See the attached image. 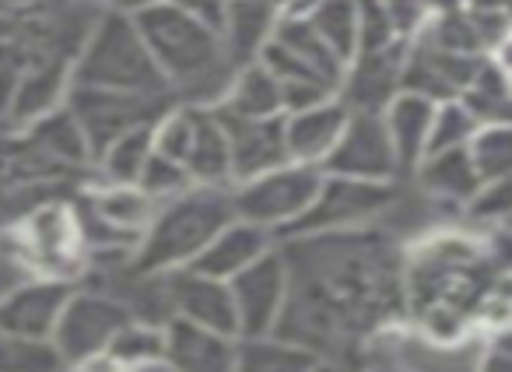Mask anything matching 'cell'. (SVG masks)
<instances>
[{
    "instance_id": "1",
    "label": "cell",
    "mask_w": 512,
    "mask_h": 372,
    "mask_svg": "<svg viewBox=\"0 0 512 372\" xmlns=\"http://www.w3.org/2000/svg\"><path fill=\"white\" fill-rule=\"evenodd\" d=\"M288 260V306L274 334L330 351L369 337L400 309V267L372 229L281 239Z\"/></svg>"
},
{
    "instance_id": "2",
    "label": "cell",
    "mask_w": 512,
    "mask_h": 372,
    "mask_svg": "<svg viewBox=\"0 0 512 372\" xmlns=\"http://www.w3.org/2000/svg\"><path fill=\"white\" fill-rule=\"evenodd\" d=\"M134 18L158 71L169 81L172 99L193 102V106H218L235 74V60L228 57L221 29L183 11L172 0L134 11Z\"/></svg>"
},
{
    "instance_id": "3",
    "label": "cell",
    "mask_w": 512,
    "mask_h": 372,
    "mask_svg": "<svg viewBox=\"0 0 512 372\" xmlns=\"http://www.w3.org/2000/svg\"><path fill=\"white\" fill-rule=\"evenodd\" d=\"M232 186H190L176 201L162 204L144 229L134 253V271L141 278L193 267L228 222H235Z\"/></svg>"
},
{
    "instance_id": "4",
    "label": "cell",
    "mask_w": 512,
    "mask_h": 372,
    "mask_svg": "<svg viewBox=\"0 0 512 372\" xmlns=\"http://www.w3.org/2000/svg\"><path fill=\"white\" fill-rule=\"evenodd\" d=\"M74 85L172 99L169 81L162 78L148 43H144L141 25L123 8H106L95 29L88 32L85 46L74 60Z\"/></svg>"
},
{
    "instance_id": "5",
    "label": "cell",
    "mask_w": 512,
    "mask_h": 372,
    "mask_svg": "<svg viewBox=\"0 0 512 372\" xmlns=\"http://www.w3.org/2000/svg\"><path fill=\"white\" fill-rule=\"evenodd\" d=\"M155 151L176 158L197 186H232V148L214 106L176 102L155 123Z\"/></svg>"
},
{
    "instance_id": "6",
    "label": "cell",
    "mask_w": 512,
    "mask_h": 372,
    "mask_svg": "<svg viewBox=\"0 0 512 372\" xmlns=\"http://www.w3.org/2000/svg\"><path fill=\"white\" fill-rule=\"evenodd\" d=\"M320 183L323 169L302 162H285L278 169L264 172V176H253L246 183L232 186L235 215L274 232L278 239H285L295 229V222L309 211V204L316 201Z\"/></svg>"
},
{
    "instance_id": "7",
    "label": "cell",
    "mask_w": 512,
    "mask_h": 372,
    "mask_svg": "<svg viewBox=\"0 0 512 372\" xmlns=\"http://www.w3.org/2000/svg\"><path fill=\"white\" fill-rule=\"evenodd\" d=\"M134 309L123 299L106 292H78L71 295L64 316H60L57 330H53V344L64 355L67 369H81V365L95 362L109 351L123 327L134 320Z\"/></svg>"
},
{
    "instance_id": "8",
    "label": "cell",
    "mask_w": 512,
    "mask_h": 372,
    "mask_svg": "<svg viewBox=\"0 0 512 372\" xmlns=\"http://www.w3.org/2000/svg\"><path fill=\"white\" fill-rule=\"evenodd\" d=\"M393 197H397L393 183H365V179L327 176V172H323L320 194H316V201L309 204V211L295 222V229L288 232L285 239L369 229V222H376V218L390 208Z\"/></svg>"
},
{
    "instance_id": "9",
    "label": "cell",
    "mask_w": 512,
    "mask_h": 372,
    "mask_svg": "<svg viewBox=\"0 0 512 372\" xmlns=\"http://www.w3.org/2000/svg\"><path fill=\"white\" fill-rule=\"evenodd\" d=\"M176 99H158V95H130V92H109V88H88L74 85L67 95V109L81 123L88 137V148L99 158L116 137L130 134L137 127L158 123Z\"/></svg>"
},
{
    "instance_id": "10",
    "label": "cell",
    "mask_w": 512,
    "mask_h": 372,
    "mask_svg": "<svg viewBox=\"0 0 512 372\" xmlns=\"http://www.w3.org/2000/svg\"><path fill=\"white\" fill-rule=\"evenodd\" d=\"M232 295H235V313H239V337H260V334H274L285 316L288 306V260L281 243L274 246L267 257H260L253 267H246L242 274H235L232 281Z\"/></svg>"
},
{
    "instance_id": "11",
    "label": "cell",
    "mask_w": 512,
    "mask_h": 372,
    "mask_svg": "<svg viewBox=\"0 0 512 372\" xmlns=\"http://www.w3.org/2000/svg\"><path fill=\"white\" fill-rule=\"evenodd\" d=\"M327 176L365 179V183H397L400 158L390 141L383 113H351L337 148L323 162Z\"/></svg>"
},
{
    "instance_id": "12",
    "label": "cell",
    "mask_w": 512,
    "mask_h": 372,
    "mask_svg": "<svg viewBox=\"0 0 512 372\" xmlns=\"http://www.w3.org/2000/svg\"><path fill=\"white\" fill-rule=\"evenodd\" d=\"M158 281H162L169 316L239 337V313H235V295L228 281L211 278V274L197 271V267L162 274Z\"/></svg>"
},
{
    "instance_id": "13",
    "label": "cell",
    "mask_w": 512,
    "mask_h": 372,
    "mask_svg": "<svg viewBox=\"0 0 512 372\" xmlns=\"http://www.w3.org/2000/svg\"><path fill=\"white\" fill-rule=\"evenodd\" d=\"M484 60L477 53H456L446 46L432 43L428 36H414L407 46V64H404V92L428 95L435 102L460 99L474 78L481 74Z\"/></svg>"
},
{
    "instance_id": "14",
    "label": "cell",
    "mask_w": 512,
    "mask_h": 372,
    "mask_svg": "<svg viewBox=\"0 0 512 372\" xmlns=\"http://www.w3.org/2000/svg\"><path fill=\"white\" fill-rule=\"evenodd\" d=\"M74 292L78 285L71 278H46V274L22 278L0 295V327L36 341H53V330Z\"/></svg>"
},
{
    "instance_id": "15",
    "label": "cell",
    "mask_w": 512,
    "mask_h": 372,
    "mask_svg": "<svg viewBox=\"0 0 512 372\" xmlns=\"http://www.w3.org/2000/svg\"><path fill=\"white\" fill-rule=\"evenodd\" d=\"M411 39H400L383 50H362L348 64L341 99L351 113H383L404 92V64Z\"/></svg>"
},
{
    "instance_id": "16",
    "label": "cell",
    "mask_w": 512,
    "mask_h": 372,
    "mask_svg": "<svg viewBox=\"0 0 512 372\" xmlns=\"http://www.w3.org/2000/svg\"><path fill=\"white\" fill-rule=\"evenodd\" d=\"M239 337L190 320H165V365L172 372H235Z\"/></svg>"
},
{
    "instance_id": "17",
    "label": "cell",
    "mask_w": 512,
    "mask_h": 372,
    "mask_svg": "<svg viewBox=\"0 0 512 372\" xmlns=\"http://www.w3.org/2000/svg\"><path fill=\"white\" fill-rule=\"evenodd\" d=\"M221 120H225L228 148H232V186L292 162L285 116H271V120H228V116H221Z\"/></svg>"
},
{
    "instance_id": "18",
    "label": "cell",
    "mask_w": 512,
    "mask_h": 372,
    "mask_svg": "<svg viewBox=\"0 0 512 372\" xmlns=\"http://www.w3.org/2000/svg\"><path fill=\"white\" fill-rule=\"evenodd\" d=\"M348 120H351V109L344 106L341 95H337V99H327V102H316V106L295 109V113H285L288 158L323 169L330 151H334L337 141H341Z\"/></svg>"
},
{
    "instance_id": "19",
    "label": "cell",
    "mask_w": 512,
    "mask_h": 372,
    "mask_svg": "<svg viewBox=\"0 0 512 372\" xmlns=\"http://www.w3.org/2000/svg\"><path fill=\"white\" fill-rule=\"evenodd\" d=\"M74 88V64L71 60H57V57H39L29 67L25 81L18 85V95L8 109V120L4 130H25L36 120L50 116L53 109L67 106V95Z\"/></svg>"
},
{
    "instance_id": "20",
    "label": "cell",
    "mask_w": 512,
    "mask_h": 372,
    "mask_svg": "<svg viewBox=\"0 0 512 372\" xmlns=\"http://www.w3.org/2000/svg\"><path fill=\"white\" fill-rule=\"evenodd\" d=\"M285 18L288 0H228L221 36H225L228 57L235 60V67L260 60V53L267 50Z\"/></svg>"
},
{
    "instance_id": "21",
    "label": "cell",
    "mask_w": 512,
    "mask_h": 372,
    "mask_svg": "<svg viewBox=\"0 0 512 372\" xmlns=\"http://www.w3.org/2000/svg\"><path fill=\"white\" fill-rule=\"evenodd\" d=\"M274 246H278V236H274V232L260 229V225L246 222V218H235V222H228L225 229L214 236V243L200 253L193 267L211 274V278L232 281L235 274H242L260 257H267Z\"/></svg>"
},
{
    "instance_id": "22",
    "label": "cell",
    "mask_w": 512,
    "mask_h": 372,
    "mask_svg": "<svg viewBox=\"0 0 512 372\" xmlns=\"http://www.w3.org/2000/svg\"><path fill=\"white\" fill-rule=\"evenodd\" d=\"M214 109L228 120H271V116H285V99H281L278 78L267 71L264 60H249V64L235 67L232 81Z\"/></svg>"
},
{
    "instance_id": "23",
    "label": "cell",
    "mask_w": 512,
    "mask_h": 372,
    "mask_svg": "<svg viewBox=\"0 0 512 372\" xmlns=\"http://www.w3.org/2000/svg\"><path fill=\"white\" fill-rule=\"evenodd\" d=\"M439 102L418 92H400L390 106L383 109L386 130L397 148L400 172H418V165L428 155V137H432V120Z\"/></svg>"
},
{
    "instance_id": "24",
    "label": "cell",
    "mask_w": 512,
    "mask_h": 372,
    "mask_svg": "<svg viewBox=\"0 0 512 372\" xmlns=\"http://www.w3.org/2000/svg\"><path fill=\"white\" fill-rule=\"evenodd\" d=\"M260 60L267 64V71L278 78L281 85V99H285V113L295 109L316 106V102H327L341 95V85L330 81L327 74H320L316 67H309L306 60H299L292 50H285L281 43H267V50L260 53Z\"/></svg>"
},
{
    "instance_id": "25",
    "label": "cell",
    "mask_w": 512,
    "mask_h": 372,
    "mask_svg": "<svg viewBox=\"0 0 512 372\" xmlns=\"http://www.w3.org/2000/svg\"><path fill=\"white\" fill-rule=\"evenodd\" d=\"M18 134L29 137L43 155H50L53 162H60L64 169L81 172V176H92L95 155H92V148H88L85 130H81V123L74 120V113L67 106L53 109L50 116L36 120L32 127L18 130Z\"/></svg>"
},
{
    "instance_id": "26",
    "label": "cell",
    "mask_w": 512,
    "mask_h": 372,
    "mask_svg": "<svg viewBox=\"0 0 512 372\" xmlns=\"http://www.w3.org/2000/svg\"><path fill=\"white\" fill-rule=\"evenodd\" d=\"M414 176L421 179L428 194L439 197V201H453V204H474L477 194L484 190V179L477 172L470 148H456V151H439V155H428L418 165Z\"/></svg>"
},
{
    "instance_id": "27",
    "label": "cell",
    "mask_w": 512,
    "mask_h": 372,
    "mask_svg": "<svg viewBox=\"0 0 512 372\" xmlns=\"http://www.w3.org/2000/svg\"><path fill=\"white\" fill-rule=\"evenodd\" d=\"M323 365L327 362L313 348L281 334L239 337L235 351V372H316Z\"/></svg>"
},
{
    "instance_id": "28",
    "label": "cell",
    "mask_w": 512,
    "mask_h": 372,
    "mask_svg": "<svg viewBox=\"0 0 512 372\" xmlns=\"http://www.w3.org/2000/svg\"><path fill=\"white\" fill-rule=\"evenodd\" d=\"M151 155H155V123L116 137V141L95 158L92 179L109 183V186H137V179H141Z\"/></svg>"
},
{
    "instance_id": "29",
    "label": "cell",
    "mask_w": 512,
    "mask_h": 372,
    "mask_svg": "<svg viewBox=\"0 0 512 372\" xmlns=\"http://www.w3.org/2000/svg\"><path fill=\"white\" fill-rule=\"evenodd\" d=\"M106 358H113L120 369H144V365L165 362V323L130 320L109 344Z\"/></svg>"
},
{
    "instance_id": "30",
    "label": "cell",
    "mask_w": 512,
    "mask_h": 372,
    "mask_svg": "<svg viewBox=\"0 0 512 372\" xmlns=\"http://www.w3.org/2000/svg\"><path fill=\"white\" fill-rule=\"evenodd\" d=\"M460 99L467 102L470 113L481 120V127L484 123H512V78L498 71V67L491 64V57L484 60L481 74H477L474 85H470Z\"/></svg>"
},
{
    "instance_id": "31",
    "label": "cell",
    "mask_w": 512,
    "mask_h": 372,
    "mask_svg": "<svg viewBox=\"0 0 512 372\" xmlns=\"http://www.w3.org/2000/svg\"><path fill=\"white\" fill-rule=\"evenodd\" d=\"M313 29L327 39L330 50H337L344 60H355L358 53V0H316L309 11Z\"/></svg>"
},
{
    "instance_id": "32",
    "label": "cell",
    "mask_w": 512,
    "mask_h": 372,
    "mask_svg": "<svg viewBox=\"0 0 512 372\" xmlns=\"http://www.w3.org/2000/svg\"><path fill=\"white\" fill-rule=\"evenodd\" d=\"M67 362L53 341L11 334L0 327V372H64Z\"/></svg>"
},
{
    "instance_id": "33",
    "label": "cell",
    "mask_w": 512,
    "mask_h": 372,
    "mask_svg": "<svg viewBox=\"0 0 512 372\" xmlns=\"http://www.w3.org/2000/svg\"><path fill=\"white\" fill-rule=\"evenodd\" d=\"M470 158L484 186L512 176V123H484L470 141Z\"/></svg>"
},
{
    "instance_id": "34",
    "label": "cell",
    "mask_w": 512,
    "mask_h": 372,
    "mask_svg": "<svg viewBox=\"0 0 512 372\" xmlns=\"http://www.w3.org/2000/svg\"><path fill=\"white\" fill-rule=\"evenodd\" d=\"M477 130H481V120L470 113L463 99L439 102V106H435V120H432V137H428V155L470 148V141H474Z\"/></svg>"
},
{
    "instance_id": "35",
    "label": "cell",
    "mask_w": 512,
    "mask_h": 372,
    "mask_svg": "<svg viewBox=\"0 0 512 372\" xmlns=\"http://www.w3.org/2000/svg\"><path fill=\"white\" fill-rule=\"evenodd\" d=\"M137 186H141L144 194H148L151 201L162 208V204L176 201L179 194H186V190H190V186H197V183H193L190 172H186L176 158H165L162 151H155V155L148 158V165H144Z\"/></svg>"
},
{
    "instance_id": "36",
    "label": "cell",
    "mask_w": 512,
    "mask_h": 372,
    "mask_svg": "<svg viewBox=\"0 0 512 372\" xmlns=\"http://www.w3.org/2000/svg\"><path fill=\"white\" fill-rule=\"evenodd\" d=\"M39 60V53L32 46H25L22 39L0 36V127L8 120V109L18 95V85L25 81L29 67Z\"/></svg>"
},
{
    "instance_id": "37",
    "label": "cell",
    "mask_w": 512,
    "mask_h": 372,
    "mask_svg": "<svg viewBox=\"0 0 512 372\" xmlns=\"http://www.w3.org/2000/svg\"><path fill=\"white\" fill-rule=\"evenodd\" d=\"M400 32L390 18L386 0H358V53L383 50V46L400 43Z\"/></svg>"
},
{
    "instance_id": "38",
    "label": "cell",
    "mask_w": 512,
    "mask_h": 372,
    "mask_svg": "<svg viewBox=\"0 0 512 372\" xmlns=\"http://www.w3.org/2000/svg\"><path fill=\"white\" fill-rule=\"evenodd\" d=\"M470 211L481 218H509L512 222V176L484 186L481 194H477V201L470 204Z\"/></svg>"
},
{
    "instance_id": "39",
    "label": "cell",
    "mask_w": 512,
    "mask_h": 372,
    "mask_svg": "<svg viewBox=\"0 0 512 372\" xmlns=\"http://www.w3.org/2000/svg\"><path fill=\"white\" fill-rule=\"evenodd\" d=\"M172 4H179V8L190 11V15L204 18V22L214 25V29H221V25H225L228 0H172Z\"/></svg>"
},
{
    "instance_id": "40",
    "label": "cell",
    "mask_w": 512,
    "mask_h": 372,
    "mask_svg": "<svg viewBox=\"0 0 512 372\" xmlns=\"http://www.w3.org/2000/svg\"><path fill=\"white\" fill-rule=\"evenodd\" d=\"M477 372H512V351L502 348V344H491V351L481 358Z\"/></svg>"
},
{
    "instance_id": "41",
    "label": "cell",
    "mask_w": 512,
    "mask_h": 372,
    "mask_svg": "<svg viewBox=\"0 0 512 372\" xmlns=\"http://www.w3.org/2000/svg\"><path fill=\"white\" fill-rule=\"evenodd\" d=\"M491 64H495L498 71L509 74V78H512V32L502 39V43L495 46V53H491Z\"/></svg>"
},
{
    "instance_id": "42",
    "label": "cell",
    "mask_w": 512,
    "mask_h": 372,
    "mask_svg": "<svg viewBox=\"0 0 512 372\" xmlns=\"http://www.w3.org/2000/svg\"><path fill=\"white\" fill-rule=\"evenodd\" d=\"M39 0H0V22H8V18L25 15L29 8H36Z\"/></svg>"
},
{
    "instance_id": "43",
    "label": "cell",
    "mask_w": 512,
    "mask_h": 372,
    "mask_svg": "<svg viewBox=\"0 0 512 372\" xmlns=\"http://www.w3.org/2000/svg\"><path fill=\"white\" fill-rule=\"evenodd\" d=\"M151 4H162V0H116V8H123V11H144V8H151Z\"/></svg>"
},
{
    "instance_id": "44",
    "label": "cell",
    "mask_w": 512,
    "mask_h": 372,
    "mask_svg": "<svg viewBox=\"0 0 512 372\" xmlns=\"http://www.w3.org/2000/svg\"><path fill=\"white\" fill-rule=\"evenodd\" d=\"M495 344H502V348H509V351H512V327L505 330V334H498V341H495Z\"/></svg>"
},
{
    "instance_id": "45",
    "label": "cell",
    "mask_w": 512,
    "mask_h": 372,
    "mask_svg": "<svg viewBox=\"0 0 512 372\" xmlns=\"http://www.w3.org/2000/svg\"><path fill=\"white\" fill-rule=\"evenodd\" d=\"M316 372H334V365L327 362V365H323V369H316Z\"/></svg>"
},
{
    "instance_id": "46",
    "label": "cell",
    "mask_w": 512,
    "mask_h": 372,
    "mask_svg": "<svg viewBox=\"0 0 512 372\" xmlns=\"http://www.w3.org/2000/svg\"><path fill=\"white\" fill-rule=\"evenodd\" d=\"M362 372H397V369H362Z\"/></svg>"
},
{
    "instance_id": "47",
    "label": "cell",
    "mask_w": 512,
    "mask_h": 372,
    "mask_svg": "<svg viewBox=\"0 0 512 372\" xmlns=\"http://www.w3.org/2000/svg\"><path fill=\"white\" fill-rule=\"evenodd\" d=\"M102 4H109V8H116V0H102Z\"/></svg>"
},
{
    "instance_id": "48",
    "label": "cell",
    "mask_w": 512,
    "mask_h": 372,
    "mask_svg": "<svg viewBox=\"0 0 512 372\" xmlns=\"http://www.w3.org/2000/svg\"><path fill=\"white\" fill-rule=\"evenodd\" d=\"M0 130H4V127H0Z\"/></svg>"
}]
</instances>
